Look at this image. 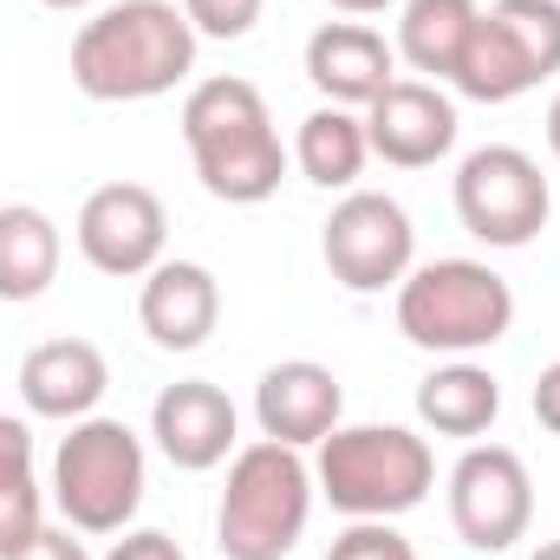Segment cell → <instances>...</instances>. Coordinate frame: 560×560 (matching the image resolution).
Masks as SVG:
<instances>
[{
	"mask_svg": "<svg viewBox=\"0 0 560 560\" xmlns=\"http://www.w3.org/2000/svg\"><path fill=\"white\" fill-rule=\"evenodd\" d=\"M261 7L268 0H183V13H189V26L202 39H242V33H255Z\"/></svg>",
	"mask_w": 560,
	"mask_h": 560,
	"instance_id": "cell-24",
	"label": "cell"
},
{
	"mask_svg": "<svg viewBox=\"0 0 560 560\" xmlns=\"http://www.w3.org/2000/svg\"><path fill=\"white\" fill-rule=\"evenodd\" d=\"M33 482V430L20 418H0V489Z\"/></svg>",
	"mask_w": 560,
	"mask_h": 560,
	"instance_id": "cell-26",
	"label": "cell"
},
{
	"mask_svg": "<svg viewBox=\"0 0 560 560\" xmlns=\"http://www.w3.org/2000/svg\"><path fill=\"white\" fill-rule=\"evenodd\" d=\"M365 143H372V156H385L398 170H430L456 143V105L430 79H392L365 105Z\"/></svg>",
	"mask_w": 560,
	"mask_h": 560,
	"instance_id": "cell-11",
	"label": "cell"
},
{
	"mask_svg": "<svg viewBox=\"0 0 560 560\" xmlns=\"http://www.w3.org/2000/svg\"><path fill=\"white\" fill-rule=\"evenodd\" d=\"M535 418H541V430H555L560 436V359L535 378Z\"/></svg>",
	"mask_w": 560,
	"mask_h": 560,
	"instance_id": "cell-29",
	"label": "cell"
},
{
	"mask_svg": "<svg viewBox=\"0 0 560 560\" xmlns=\"http://www.w3.org/2000/svg\"><path fill=\"white\" fill-rule=\"evenodd\" d=\"M398 52L385 46V33H372V26H359V20H332V26H319L313 39H306V79H313V92L326 98V105H372L398 72Z\"/></svg>",
	"mask_w": 560,
	"mask_h": 560,
	"instance_id": "cell-13",
	"label": "cell"
},
{
	"mask_svg": "<svg viewBox=\"0 0 560 560\" xmlns=\"http://www.w3.org/2000/svg\"><path fill=\"white\" fill-rule=\"evenodd\" d=\"M59 275V229L26 209L7 202L0 209V300H39Z\"/></svg>",
	"mask_w": 560,
	"mask_h": 560,
	"instance_id": "cell-19",
	"label": "cell"
},
{
	"mask_svg": "<svg viewBox=\"0 0 560 560\" xmlns=\"http://www.w3.org/2000/svg\"><path fill=\"white\" fill-rule=\"evenodd\" d=\"M365 156H372V143H365V118H352L346 105H319V112L300 125V138H293V163H300V176L319 183V189H352L359 170H365Z\"/></svg>",
	"mask_w": 560,
	"mask_h": 560,
	"instance_id": "cell-18",
	"label": "cell"
},
{
	"mask_svg": "<svg viewBox=\"0 0 560 560\" xmlns=\"http://www.w3.org/2000/svg\"><path fill=\"white\" fill-rule=\"evenodd\" d=\"M548 143H555V156H560V98L548 105Z\"/></svg>",
	"mask_w": 560,
	"mask_h": 560,
	"instance_id": "cell-31",
	"label": "cell"
},
{
	"mask_svg": "<svg viewBox=\"0 0 560 560\" xmlns=\"http://www.w3.org/2000/svg\"><path fill=\"white\" fill-rule=\"evenodd\" d=\"M183 143L196 156V176L215 202H268L287 176V150L275 138L268 98L248 79H202L183 98Z\"/></svg>",
	"mask_w": 560,
	"mask_h": 560,
	"instance_id": "cell-2",
	"label": "cell"
},
{
	"mask_svg": "<svg viewBox=\"0 0 560 560\" xmlns=\"http://www.w3.org/2000/svg\"><path fill=\"white\" fill-rule=\"evenodd\" d=\"M339 411H346V392H339V378H332L326 365H313V359L275 365V372L261 378V392H255L261 430H268L275 443H287V450L326 443V436L339 430Z\"/></svg>",
	"mask_w": 560,
	"mask_h": 560,
	"instance_id": "cell-14",
	"label": "cell"
},
{
	"mask_svg": "<svg viewBox=\"0 0 560 560\" xmlns=\"http://www.w3.org/2000/svg\"><path fill=\"white\" fill-rule=\"evenodd\" d=\"M52 502L79 535H125L143 502V443L118 418H79L52 456Z\"/></svg>",
	"mask_w": 560,
	"mask_h": 560,
	"instance_id": "cell-6",
	"label": "cell"
},
{
	"mask_svg": "<svg viewBox=\"0 0 560 560\" xmlns=\"http://www.w3.org/2000/svg\"><path fill=\"white\" fill-rule=\"evenodd\" d=\"M13 560H92V555H85L79 528H39V535H33Z\"/></svg>",
	"mask_w": 560,
	"mask_h": 560,
	"instance_id": "cell-27",
	"label": "cell"
},
{
	"mask_svg": "<svg viewBox=\"0 0 560 560\" xmlns=\"http://www.w3.org/2000/svg\"><path fill=\"white\" fill-rule=\"evenodd\" d=\"M339 13H378V7H392V0H332Z\"/></svg>",
	"mask_w": 560,
	"mask_h": 560,
	"instance_id": "cell-30",
	"label": "cell"
},
{
	"mask_svg": "<svg viewBox=\"0 0 560 560\" xmlns=\"http://www.w3.org/2000/svg\"><path fill=\"white\" fill-rule=\"evenodd\" d=\"M105 385H112V372H105V352L92 339H46L20 365V398L33 418H92Z\"/></svg>",
	"mask_w": 560,
	"mask_h": 560,
	"instance_id": "cell-16",
	"label": "cell"
},
{
	"mask_svg": "<svg viewBox=\"0 0 560 560\" xmlns=\"http://www.w3.org/2000/svg\"><path fill=\"white\" fill-rule=\"evenodd\" d=\"M430 482L436 456L405 423H352L319 443V495L352 522H392L418 509Z\"/></svg>",
	"mask_w": 560,
	"mask_h": 560,
	"instance_id": "cell-4",
	"label": "cell"
},
{
	"mask_svg": "<svg viewBox=\"0 0 560 560\" xmlns=\"http://www.w3.org/2000/svg\"><path fill=\"white\" fill-rule=\"evenodd\" d=\"M450 522L476 555H502L528 535L535 522V482L528 463L502 443H476L456 469H450Z\"/></svg>",
	"mask_w": 560,
	"mask_h": 560,
	"instance_id": "cell-9",
	"label": "cell"
},
{
	"mask_svg": "<svg viewBox=\"0 0 560 560\" xmlns=\"http://www.w3.org/2000/svg\"><path fill=\"white\" fill-rule=\"evenodd\" d=\"M528 560H560V541H541V548H535Z\"/></svg>",
	"mask_w": 560,
	"mask_h": 560,
	"instance_id": "cell-32",
	"label": "cell"
},
{
	"mask_svg": "<svg viewBox=\"0 0 560 560\" xmlns=\"http://www.w3.org/2000/svg\"><path fill=\"white\" fill-rule=\"evenodd\" d=\"M450 85H456L463 98H476V105H509V98L535 92L541 79H535V66L522 59V46L502 33V20H495V13H476L469 39H463V52H456Z\"/></svg>",
	"mask_w": 560,
	"mask_h": 560,
	"instance_id": "cell-17",
	"label": "cell"
},
{
	"mask_svg": "<svg viewBox=\"0 0 560 560\" xmlns=\"http://www.w3.org/2000/svg\"><path fill=\"white\" fill-rule=\"evenodd\" d=\"M138 319L163 352H196L222 319V287L202 261H156L143 275Z\"/></svg>",
	"mask_w": 560,
	"mask_h": 560,
	"instance_id": "cell-15",
	"label": "cell"
},
{
	"mask_svg": "<svg viewBox=\"0 0 560 560\" xmlns=\"http://www.w3.org/2000/svg\"><path fill=\"white\" fill-rule=\"evenodd\" d=\"M489 13L522 46V59L535 66V79H555L560 72V0H495Z\"/></svg>",
	"mask_w": 560,
	"mask_h": 560,
	"instance_id": "cell-22",
	"label": "cell"
},
{
	"mask_svg": "<svg viewBox=\"0 0 560 560\" xmlns=\"http://www.w3.org/2000/svg\"><path fill=\"white\" fill-rule=\"evenodd\" d=\"M326 560H418V555H411V541H405L392 522H352V528L332 541Z\"/></svg>",
	"mask_w": 560,
	"mask_h": 560,
	"instance_id": "cell-25",
	"label": "cell"
},
{
	"mask_svg": "<svg viewBox=\"0 0 560 560\" xmlns=\"http://www.w3.org/2000/svg\"><path fill=\"white\" fill-rule=\"evenodd\" d=\"M163 242H170V215H163L156 189H143V183H105L79 209V255L98 275H150L163 261Z\"/></svg>",
	"mask_w": 560,
	"mask_h": 560,
	"instance_id": "cell-10",
	"label": "cell"
},
{
	"mask_svg": "<svg viewBox=\"0 0 560 560\" xmlns=\"http://www.w3.org/2000/svg\"><path fill=\"white\" fill-rule=\"evenodd\" d=\"M313 515V469L300 463V450H287L275 436L235 450L229 463V489H222V515H215V548L229 560H287L293 541L306 535Z\"/></svg>",
	"mask_w": 560,
	"mask_h": 560,
	"instance_id": "cell-3",
	"label": "cell"
},
{
	"mask_svg": "<svg viewBox=\"0 0 560 560\" xmlns=\"http://www.w3.org/2000/svg\"><path fill=\"white\" fill-rule=\"evenodd\" d=\"M105 560H183V548H176L163 528H138V535H125Z\"/></svg>",
	"mask_w": 560,
	"mask_h": 560,
	"instance_id": "cell-28",
	"label": "cell"
},
{
	"mask_svg": "<svg viewBox=\"0 0 560 560\" xmlns=\"http://www.w3.org/2000/svg\"><path fill=\"white\" fill-rule=\"evenodd\" d=\"M150 436L156 450L176 463V469H215L229 463L235 450V405L222 385L209 378H183V385H163V398L150 405Z\"/></svg>",
	"mask_w": 560,
	"mask_h": 560,
	"instance_id": "cell-12",
	"label": "cell"
},
{
	"mask_svg": "<svg viewBox=\"0 0 560 560\" xmlns=\"http://www.w3.org/2000/svg\"><path fill=\"white\" fill-rule=\"evenodd\" d=\"M502 411V385L482 365H443L418 385V418L436 436H482Z\"/></svg>",
	"mask_w": 560,
	"mask_h": 560,
	"instance_id": "cell-20",
	"label": "cell"
},
{
	"mask_svg": "<svg viewBox=\"0 0 560 560\" xmlns=\"http://www.w3.org/2000/svg\"><path fill=\"white\" fill-rule=\"evenodd\" d=\"M46 509H39V482H13V489H0V560H13L46 522H39Z\"/></svg>",
	"mask_w": 560,
	"mask_h": 560,
	"instance_id": "cell-23",
	"label": "cell"
},
{
	"mask_svg": "<svg viewBox=\"0 0 560 560\" xmlns=\"http://www.w3.org/2000/svg\"><path fill=\"white\" fill-rule=\"evenodd\" d=\"M319 255L339 287L352 293H385L411 275V255H418V229L411 215L378 196V189H352L332 215H326V235H319Z\"/></svg>",
	"mask_w": 560,
	"mask_h": 560,
	"instance_id": "cell-8",
	"label": "cell"
},
{
	"mask_svg": "<svg viewBox=\"0 0 560 560\" xmlns=\"http://www.w3.org/2000/svg\"><path fill=\"white\" fill-rule=\"evenodd\" d=\"M509 326L515 293L482 261H430L398 280V332L423 352H482Z\"/></svg>",
	"mask_w": 560,
	"mask_h": 560,
	"instance_id": "cell-5",
	"label": "cell"
},
{
	"mask_svg": "<svg viewBox=\"0 0 560 560\" xmlns=\"http://www.w3.org/2000/svg\"><path fill=\"white\" fill-rule=\"evenodd\" d=\"M548 209H555V196H548V176H541V163L528 150L482 143V150L463 156V170H456V215H463V229L476 242L528 248L548 229Z\"/></svg>",
	"mask_w": 560,
	"mask_h": 560,
	"instance_id": "cell-7",
	"label": "cell"
},
{
	"mask_svg": "<svg viewBox=\"0 0 560 560\" xmlns=\"http://www.w3.org/2000/svg\"><path fill=\"white\" fill-rule=\"evenodd\" d=\"M196 66V26L170 0H125L79 26L72 39V85L98 105L163 98Z\"/></svg>",
	"mask_w": 560,
	"mask_h": 560,
	"instance_id": "cell-1",
	"label": "cell"
},
{
	"mask_svg": "<svg viewBox=\"0 0 560 560\" xmlns=\"http://www.w3.org/2000/svg\"><path fill=\"white\" fill-rule=\"evenodd\" d=\"M46 7H66V13H72V7H92V0H46Z\"/></svg>",
	"mask_w": 560,
	"mask_h": 560,
	"instance_id": "cell-33",
	"label": "cell"
},
{
	"mask_svg": "<svg viewBox=\"0 0 560 560\" xmlns=\"http://www.w3.org/2000/svg\"><path fill=\"white\" fill-rule=\"evenodd\" d=\"M476 0H411L405 7V20H398V52L430 72V79H450L456 72V52H463V39H469V26H476Z\"/></svg>",
	"mask_w": 560,
	"mask_h": 560,
	"instance_id": "cell-21",
	"label": "cell"
}]
</instances>
